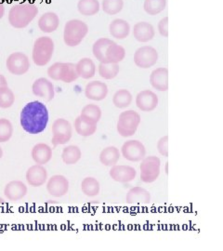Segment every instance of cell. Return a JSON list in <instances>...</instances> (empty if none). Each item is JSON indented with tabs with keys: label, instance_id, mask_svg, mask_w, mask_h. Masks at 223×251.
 Returning a JSON list of instances; mask_svg holds the SVG:
<instances>
[{
	"label": "cell",
	"instance_id": "ac0fdd59",
	"mask_svg": "<svg viewBox=\"0 0 223 251\" xmlns=\"http://www.w3.org/2000/svg\"><path fill=\"white\" fill-rule=\"evenodd\" d=\"M108 94L107 85L100 81L89 82L85 89L86 97L92 100H102L106 98Z\"/></svg>",
	"mask_w": 223,
	"mask_h": 251
},
{
	"label": "cell",
	"instance_id": "d590c367",
	"mask_svg": "<svg viewBox=\"0 0 223 251\" xmlns=\"http://www.w3.org/2000/svg\"><path fill=\"white\" fill-rule=\"evenodd\" d=\"M124 7L123 0H102V10L108 15H116Z\"/></svg>",
	"mask_w": 223,
	"mask_h": 251
},
{
	"label": "cell",
	"instance_id": "7a4b0ae2",
	"mask_svg": "<svg viewBox=\"0 0 223 251\" xmlns=\"http://www.w3.org/2000/svg\"><path fill=\"white\" fill-rule=\"evenodd\" d=\"M92 50L99 63H119L125 59V49L106 37L98 39L94 43Z\"/></svg>",
	"mask_w": 223,
	"mask_h": 251
},
{
	"label": "cell",
	"instance_id": "1f68e13d",
	"mask_svg": "<svg viewBox=\"0 0 223 251\" xmlns=\"http://www.w3.org/2000/svg\"><path fill=\"white\" fill-rule=\"evenodd\" d=\"M80 117L91 123L97 124L101 117V110L96 104H88L82 109Z\"/></svg>",
	"mask_w": 223,
	"mask_h": 251
},
{
	"label": "cell",
	"instance_id": "60d3db41",
	"mask_svg": "<svg viewBox=\"0 0 223 251\" xmlns=\"http://www.w3.org/2000/svg\"><path fill=\"white\" fill-rule=\"evenodd\" d=\"M6 87H8L7 79L3 75L0 74V90L3 89V88H6Z\"/></svg>",
	"mask_w": 223,
	"mask_h": 251
},
{
	"label": "cell",
	"instance_id": "d4e9b609",
	"mask_svg": "<svg viewBox=\"0 0 223 251\" xmlns=\"http://www.w3.org/2000/svg\"><path fill=\"white\" fill-rule=\"evenodd\" d=\"M60 25V19L54 12H46L38 20V27L44 33H52Z\"/></svg>",
	"mask_w": 223,
	"mask_h": 251
},
{
	"label": "cell",
	"instance_id": "ba28073f",
	"mask_svg": "<svg viewBox=\"0 0 223 251\" xmlns=\"http://www.w3.org/2000/svg\"><path fill=\"white\" fill-rule=\"evenodd\" d=\"M52 139L51 144L53 147L66 144L71 140L73 128L69 121L63 118H59L54 121L52 125Z\"/></svg>",
	"mask_w": 223,
	"mask_h": 251
},
{
	"label": "cell",
	"instance_id": "30bf717a",
	"mask_svg": "<svg viewBox=\"0 0 223 251\" xmlns=\"http://www.w3.org/2000/svg\"><path fill=\"white\" fill-rule=\"evenodd\" d=\"M158 61V52L156 50L150 46H143L138 49L134 54V63L142 68L148 69L153 66Z\"/></svg>",
	"mask_w": 223,
	"mask_h": 251
},
{
	"label": "cell",
	"instance_id": "5b68a950",
	"mask_svg": "<svg viewBox=\"0 0 223 251\" xmlns=\"http://www.w3.org/2000/svg\"><path fill=\"white\" fill-rule=\"evenodd\" d=\"M53 52V40L49 36L38 37L34 43L33 61L37 66H45L50 62Z\"/></svg>",
	"mask_w": 223,
	"mask_h": 251
},
{
	"label": "cell",
	"instance_id": "4316f807",
	"mask_svg": "<svg viewBox=\"0 0 223 251\" xmlns=\"http://www.w3.org/2000/svg\"><path fill=\"white\" fill-rule=\"evenodd\" d=\"M119 158L120 152L115 146H109L104 148L99 154V161L106 167L115 166L119 161Z\"/></svg>",
	"mask_w": 223,
	"mask_h": 251
},
{
	"label": "cell",
	"instance_id": "8d00e7d4",
	"mask_svg": "<svg viewBox=\"0 0 223 251\" xmlns=\"http://www.w3.org/2000/svg\"><path fill=\"white\" fill-rule=\"evenodd\" d=\"M15 101V95L9 87L0 90V108L7 109L11 107Z\"/></svg>",
	"mask_w": 223,
	"mask_h": 251
},
{
	"label": "cell",
	"instance_id": "f35d334b",
	"mask_svg": "<svg viewBox=\"0 0 223 251\" xmlns=\"http://www.w3.org/2000/svg\"><path fill=\"white\" fill-rule=\"evenodd\" d=\"M157 150L165 157H169V136L162 137L157 143Z\"/></svg>",
	"mask_w": 223,
	"mask_h": 251
},
{
	"label": "cell",
	"instance_id": "ab89813d",
	"mask_svg": "<svg viewBox=\"0 0 223 251\" xmlns=\"http://www.w3.org/2000/svg\"><path fill=\"white\" fill-rule=\"evenodd\" d=\"M158 31L161 36L168 37L169 36V17L162 19L158 24Z\"/></svg>",
	"mask_w": 223,
	"mask_h": 251
},
{
	"label": "cell",
	"instance_id": "3957f363",
	"mask_svg": "<svg viewBox=\"0 0 223 251\" xmlns=\"http://www.w3.org/2000/svg\"><path fill=\"white\" fill-rule=\"evenodd\" d=\"M38 9L32 3H21L14 5L9 12V22L11 26L22 29L29 25L36 18Z\"/></svg>",
	"mask_w": 223,
	"mask_h": 251
},
{
	"label": "cell",
	"instance_id": "6da1fadb",
	"mask_svg": "<svg viewBox=\"0 0 223 251\" xmlns=\"http://www.w3.org/2000/svg\"><path fill=\"white\" fill-rule=\"evenodd\" d=\"M48 122L49 111L41 101H31L27 103L21 112V126L29 134L43 132Z\"/></svg>",
	"mask_w": 223,
	"mask_h": 251
},
{
	"label": "cell",
	"instance_id": "5bb4252c",
	"mask_svg": "<svg viewBox=\"0 0 223 251\" xmlns=\"http://www.w3.org/2000/svg\"><path fill=\"white\" fill-rule=\"evenodd\" d=\"M32 90L36 96L46 101H50L54 99L55 90L53 84L45 77H40L36 79L33 84Z\"/></svg>",
	"mask_w": 223,
	"mask_h": 251
},
{
	"label": "cell",
	"instance_id": "b9f144b4",
	"mask_svg": "<svg viewBox=\"0 0 223 251\" xmlns=\"http://www.w3.org/2000/svg\"><path fill=\"white\" fill-rule=\"evenodd\" d=\"M4 12H5L4 5H3V3L0 1V19H2V17L4 16Z\"/></svg>",
	"mask_w": 223,
	"mask_h": 251
},
{
	"label": "cell",
	"instance_id": "e575fe53",
	"mask_svg": "<svg viewBox=\"0 0 223 251\" xmlns=\"http://www.w3.org/2000/svg\"><path fill=\"white\" fill-rule=\"evenodd\" d=\"M167 7V0H145L143 8L149 15H157Z\"/></svg>",
	"mask_w": 223,
	"mask_h": 251
},
{
	"label": "cell",
	"instance_id": "ffe728a7",
	"mask_svg": "<svg viewBox=\"0 0 223 251\" xmlns=\"http://www.w3.org/2000/svg\"><path fill=\"white\" fill-rule=\"evenodd\" d=\"M125 201L130 205H146L151 201V194L143 187H133L127 192Z\"/></svg>",
	"mask_w": 223,
	"mask_h": 251
},
{
	"label": "cell",
	"instance_id": "4fadbf2b",
	"mask_svg": "<svg viewBox=\"0 0 223 251\" xmlns=\"http://www.w3.org/2000/svg\"><path fill=\"white\" fill-rule=\"evenodd\" d=\"M47 190L54 198H62L69 190V181L63 175H54L49 179Z\"/></svg>",
	"mask_w": 223,
	"mask_h": 251
},
{
	"label": "cell",
	"instance_id": "8992f818",
	"mask_svg": "<svg viewBox=\"0 0 223 251\" xmlns=\"http://www.w3.org/2000/svg\"><path fill=\"white\" fill-rule=\"evenodd\" d=\"M141 120L142 118L140 114H138L133 110L122 112L119 115L116 124L117 132L125 138L133 136L138 129Z\"/></svg>",
	"mask_w": 223,
	"mask_h": 251
},
{
	"label": "cell",
	"instance_id": "52a82bcc",
	"mask_svg": "<svg viewBox=\"0 0 223 251\" xmlns=\"http://www.w3.org/2000/svg\"><path fill=\"white\" fill-rule=\"evenodd\" d=\"M48 75L53 80L72 83L79 76L75 69V64L72 63H55L49 67Z\"/></svg>",
	"mask_w": 223,
	"mask_h": 251
},
{
	"label": "cell",
	"instance_id": "7c38bea8",
	"mask_svg": "<svg viewBox=\"0 0 223 251\" xmlns=\"http://www.w3.org/2000/svg\"><path fill=\"white\" fill-rule=\"evenodd\" d=\"M122 155L126 160L131 162L142 161L145 157L146 149L141 142L130 140L125 142L121 148Z\"/></svg>",
	"mask_w": 223,
	"mask_h": 251
},
{
	"label": "cell",
	"instance_id": "f1b7e54d",
	"mask_svg": "<svg viewBox=\"0 0 223 251\" xmlns=\"http://www.w3.org/2000/svg\"><path fill=\"white\" fill-rule=\"evenodd\" d=\"M82 152L76 145H69L63 148L62 158L66 165H74L80 160Z\"/></svg>",
	"mask_w": 223,
	"mask_h": 251
},
{
	"label": "cell",
	"instance_id": "ee69618b",
	"mask_svg": "<svg viewBox=\"0 0 223 251\" xmlns=\"http://www.w3.org/2000/svg\"><path fill=\"white\" fill-rule=\"evenodd\" d=\"M5 203V201H4V199L2 198H0V204H4Z\"/></svg>",
	"mask_w": 223,
	"mask_h": 251
},
{
	"label": "cell",
	"instance_id": "9c48e42d",
	"mask_svg": "<svg viewBox=\"0 0 223 251\" xmlns=\"http://www.w3.org/2000/svg\"><path fill=\"white\" fill-rule=\"evenodd\" d=\"M161 161L157 156H147L140 166L141 179L145 183L155 181L160 174Z\"/></svg>",
	"mask_w": 223,
	"mask_h": 251
},
{
	"label": "cell",
	"instance_id": "83f0119b",
	"mask_svg": "<svg viewBox=\"0 0 223 251\" xmlns=\"http://www.w3.org/2000/svg\"><path fill=\"white\" fill-rule=\"evenodd\" d=\"M74 129L77 132V134L83 137H89L96 132L97 124L91 123L84 119L83 117H78L74 120Z\"/></svg>",
	"mask_w": 223,
	"mask_h": 251
},
{
	"label": "cell",
	"instance_id": "d6a6232c",
	"mask_svg": "<svg viewBox=\"0 0 223 251\" xmlns=\"http://www.w3.org/2000/svg\"><path fill=\"white\" fill-rule=\"evenodd\" d=\"M120 71L118 63H99V75L104 79L115 78Z\"/></svg>",
	"mask_w": 223,
	"mask_h": 251
},
{
	"label": "cell",
	"instance_id": "f546056e",
	"mask_svg": "<svg viewBox=\"0 0 223 251\" xmlns=\"http://www.w3.org/2000/svg\"><path fill=\"white\" fill-rule=\"evenodd\" d=\"M99 182L95 178L88 177L81 182V190L84 195L89 198L96 197L99 194Z\"/></svg>",
	"mask_w": 223,
	"mask_h": 251
},
{
	"label": "cell",
	"instance_id": "484cf974",
	"mask_svg": "<svg viewBox=\"0 0 223 251\" xmlns=\"http://www.w3.org/2000/svg\"><path fill=\"white\" fill-rule=\"evenodd\" d=\"M75 69L79 77L84 79L92 78L96 73V65L89 58H83L75 64Z\"/></svg>",
	"mask_w": 223,
	"mask_h": 251
},
{
	"label": "cell",
	"instance_id": "277c9868",
	"mask_svg": "<svg viewBox=\"0 0 223 251\" xmlns=\"http://www.w3.org/2000/svg\"><path fill=\"white\" fill-rule=\"evenodd\" d=\"M89 33V26L81 20H71L66 23L63 31L64 43L69 47L79 45Z\"/></svg>",
	"mask_w": 223,
	"mask_h": 251
},
{
	"label": "cell",
	"instance_id": "7bdbcfd3",
	"mask_svg": "<svg viewBox=\"0 0 223 251\" xmlns=\"http://www.w3.org/2000/svg\"><path fill=\"white\" fill-rule=\"evenodd\" d=\"M2 156H3V150H2V147L0 146V159L2 158Z\"/></svg>",
	"mask_w": 223,
	"mask_h": 251
},
{
	"label": "cell",
	"instance_id": "44dd1931",
	"mask_svg": "<svg viewBox=\"0 0 223 251\" xmlns=\"http://www.w3.org/2000/svg\"><path fill=\"white\" fill-rule=\"evenodd\" d=\"M150 83L152 88L158 91L169 90V70L168 68L160 67L152 71L150 75Z\"/></svg>",
	"mask_w": 223,
	"mask_h": 251
},
{
	"label": "cell",
	"instance_id": "74e56055",
	"mask_svg": "<svg viewBox=\"0 0 223 251\" xmlns=\"http://www.w3.org/2000/svg\"><path fill=\"white\" fill-rule=\"evenodd\" d=\"M13 126L6 118L0 119V143H6L12 137Z\"/></svg>",
	"mask_w": 223,
	"mask_h": 251
},
{
	"label": "cell",
	"instance_id": "cb8c5ba5",
	"mask_svg": "<svg viewBox=\"0 0 223 251\" xmlns=\"http://www.w3.org/2000/svg\"><path fill=\"white\" fill-rule=\"evenodd\" d=\"M32 158L38 165L49 163L52 157V149L46 144H37L32 150Z\"/></svg>",
	"mask_w": 223,
	"mask_h": 251
},
{
	"label": "cell",
	"instance_id": "8fae6325",
	"mask_svg": "<svg viewBox=\"0 0 223 251\" xmlns=\"http://www.w3.org/2000/svg\"><path fill=\"white\" fill-rule=\"evenodd\" d=\"M6 65L10 74L14 75H23L28 72L30 68V61L25 54L14 52L8 57Z\"/></svg>",
	"mask_w": 223,
	"mask_h": 251
},
{
	"label": "cell",
	"instance_id": "836d02e7",
	"mask_svg": "<svg viewBox=\"0 0 223 251\" xmlns=\"http://www.w3.org/2000/svg\"><path fill=\"white\" fill-rule=\"evenodd\" d=\"M132 101L131 93L126 90H119L116 91L113 97V103L115 106L120 109L126 108L130 105Z\"/></svg>",
	"mask_w": 223,
	"mask_h": 251
},
{
	"label": "cell",
	"instance_id": "e0dca14e",
	"mask_svg": "<svg viewBox=\"0 0 223 251\" xmlns=\"http://www.w3.org/2000/svg\"><path fill=\"white\" fill-rule=\"evenodd\" d=\"M48 179V171L43 165H35L26 171V180L28 184L33 187H39L44 185Z\"/></svg>",
	"mask_w": 223,
	"mask_h": 251
},
{
	"label": "cell",
	"instance_id": "2e32d148",
	"mask_svg": "<svg viewBox=\"0 0 223 251\" xmlns=\"http://www.w3.org/2000/svg\"><path fill=\"white\" fill-rule=\"evenodd\" d=\"M109 174H110V177L117 182L126 183V182H130L135 179L137 176V171L130 166H124V165L116 166L115 165L112 167Z\"/></svg>",
	"mask_w": 223,
	"mask_h": 251
},
{
	"label": "cell",
	"instance_id": "9a60e30c",
	"mask_svg": "<svg viewBox=\"0 0 223 251\" xmlns=\"http://www.w3.org/2000/svg\"><path fill=\"white\" fill-rule=\"evenodd\" d=\"M136 105L143 112H152L158 105V97L151 90H143L136 97Z\"/></svg>",
	"mask_w": 223,
	"mask_h": 251
},
{
	"label": "cell",
	"instance_id": "603a6c76",
	"mask_svg": "<svg viewBox=\"0 0 223 251\" xmlns=\"http://www.w3.org/2000/svg\"><path fill=\"white\" fill-rule=\"evenodd\" d=\"M109 32L113 37L122 40L126 38L129 35L130 26H129V24L125 20L116 19L110 24Z\"/></svg>",
	"mask_w": 223,
	"mask_h": 251
},
{
	"label": "cell",
	"instance_id": "7402d4cb",
	"mask_svg": "<svg viewBox=\"0 0 223 251\" xmlns=\"http://www.w3.org/2000/svg\"><path fill=\"white\" fill-rule=\"evenodd\" d=\"M154 28L151 24L140 22L134 25L133 36L139 42H149L154 37Z\"/></svg>",
	"mask_w": 223,
	"mask_h": 251
},
{
	"label": "cell",
	"instance_id": "d6986e66",
	"mask_svg": "<svg viewBox=\"0 0 223 251\" xmlns=\"http://www.w3.org/2000/svg\"><path fill=\"white\" fill-rule=\"evenodd\" d=\"M27 186L21 180H12L4 189V195L9 201H19L27 194Z\"/></svg>",
	"mask_w": 223,
	"mask_h": 251
},
{
	"label": "cell",
	"instance_id": "4dcf8cb0",
	"mask_svg": "<svg viewBox=\"0 0 223 251\" xmlns=\"http://www.w3.org/2000/svg\"><path fill=\"white\" fill-rule=\"evenodd\" d=\"M99 8L98 0H79L77 4L78 11L84 16H93L97 14Z\"/></svg>",
	"mask_w": 223,
	"mask_h": 251
}]
</instances>
